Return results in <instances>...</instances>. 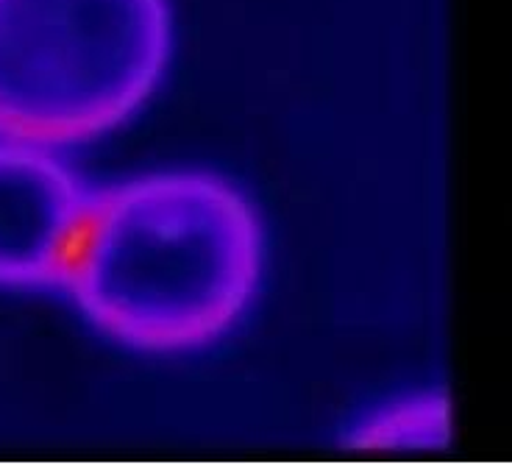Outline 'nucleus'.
<instances>
[{
	"label": "nucleus",
	"mask_w": 512,
	"mask_h": 465,
	"mask_svg": "<svg viewBox=\"0 0 512 465\" xmlns=\"http://www.w3.org/2000/svg\"><path fill=\"white\" fill-rule=\"evenodd\" d=\"M262 271L251 204L209 173H151L92 195L62 287L142 351L204 346L240 318Z\"/></svg>",
	"instance_id": "f257e3e1"
},
{
	"label": "nucleus",
	"mask_w": 512,
	"mask_h": 465,
	"mask_svg": "<svg viewBox=\"0 0 512 465\" xmlns=\"http://www.w3.org/2000/svg\"><path fill=\"white\" fill-rule=\"evenodd\" d=\"M167 56L165 0H0V134L92 140L151 95Z\"/></svg>",
	"instance_id": "f03ea898"
},
{
	"label": "nucleus",
	"mask_w": 512,
	"mask_h": 465,
	"mask_svg": "<svg viewBox=\"0 0 512 465\" xmlns=\"http://www.w3.org/2000/svg\"><path fill=\"white\" fill-rule=\"evenodd\" d=\"M92 195L39 145L0 143V285H62Z\"/></svg>",
	"instance_id": "7ed1b4c3"
},
{
	"label": "nucleus",
	"mask_w": 512,
	"mask_h": 465,
	"mask_svg": "<svg viewBox=\"0 0 512 465\" xmlns=\"http://www.w3.org/2000/svg\"><path fill=\"white\" fill-rule=\"evenodd\" d=\"M451 438V404L443 388L396 401L382 413L359 421L346 446L368 452H426L443 449Z\"/></svg>",
	"instance_id": "20e7f679"
}]
</instances>
